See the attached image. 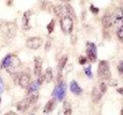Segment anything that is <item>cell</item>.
I'll return each instance as SVG.
<instances>
[{
    "mask_svg": "<svg viewBox=\"0 0 123 115\" xmlns=\"http://www.w3.org/2000/svg\"><path fill=\"white\" fill-rule=\"evenodd\" d=\"M112 23H113L112 17L109 16V15H105L102 19V26L105 29H108V28H109V27H111L112 25Z\"/></svg>",
    "mask_w": 123,
    "mask_h": 115,
    "instance_id": "13",
    "label": "cell"
},
{
    "mask_svg": "<svg viewBox=\"0 0 123 115\" xmlns=\"http://www.w3.org/2000/svg\"><path fill=\"white\" fill-rule=\"evenodd\" d=\"M50 48H51V42H50V41H48L45 43V51H49Z\"/></svg>",
    "mask_w": 123,
    "mask_h": 115,
    "instance_id": "28",
    "label": "cell"
},
{
    "mask_svg": "<svg viewBox=\"0 0 123 115\" xmlns=\"http://www.w3.org/2000/svg\"><path fill=\"white\" fill-rule=\"evenodd\" d=\"M38 93L37 91H32V92H29L28 98L26 99L28 100V101L29 102L30 104H33L38 101Z\"/></svg>",
    "mask_w": 123,
    "mask_h": 115,
    "instance_id": "15",
    "label": "cell"
},
{
    "mask_svg": "<svg viewBox=\"0 0 123 115\" xmlns=\"http://www.w3.org/2000/svg\"><path fill=\"white\" fill-rule=\"evenodd\" d=\"M118 71H120L121 74H122V75H123V61H122V62L118 64Z\"/></svg>",
    "mask_w": 123,
    "mask_h": 115,
    "instance_id": "31",
    "label": "cell"
},
{
    "mask_svg": "<svg viewBox=\"0 0 123 115\" xmlns=\"http://www.w3.org/2000/svg\"><path fill=\"white\" fill-rule=\"evenodd\" d=\"M12 58H13L12 55H6L5 58H4L2 61V67L4 68H9L11 65V64H12Z\"/></svg>",
    "mask_w": 123,
    "mask_h": 115,
    "instance_id": "17",
    "label": "cell"
},
{
    "mask_svg": "<svg viewBox=\"0 0 123 115\" xmlns=\"http://www.w3.org/2000/svg\"><path fill=\"white\" fill-rule=\"evenodd\" d=\"M65 13L67 14L68 16L69 17H75V12L74 10H73L72 7L68 5V4H67V5H65Z\"/></svg>",
    "mask_w": 123,
    "mask_h": 115,
    "instance_id": "21",
    "label": "cell"
},
{
    "mask_svg": "<svg viewBox=\"0 0 123 115\" xmlns=\"http://www.w3.org/2000/svg\"><path fill=\"white\" fill-rule=\"evenodd\" d=\"M53 11H54V13L56 15L57 17L62 18L63 16H65V7H63V6H62L60 5H58V6H54Z\"/></svg>",
    "mask_w": 123,
    "mask_h": 115,
    "instance_id": "12",
    "label": "cell"
},
{
    "mask_svg": "<svg viewBox=\"0 0 123 115\" xmlns=\"http://www.w3.org/2000/svg\"><path fill=\"white\" fill-rule=\"evenodd\" d=\"M55 106V99H51L49 100V101L47 102V104H45V108H44V112L48 114L49 112H51V111L53 110L54 107Z\"/></svg>",
    "mask_w": 123,
    "mask_h": 115,
    "instance_id": "16",
    "label": "cell"
},
{
    "mask_svg": "<svg viewBox=\"0 0 123 115\" xmlns=\"http://www.w3.org/2000/svg\"><path fill=\"white\" fill-rule=\"evenodd\" d=\"M2 35L6 38H12L17 32V27L13 23H6L1 28Z\"/></svg>",
    "mask_w": 123,
    "mask_h": 115,
    "instance_id": "2",
    "label": "cell"
},
{
    "mask_svg": "<svg viewBox=\"0 0 123 115\" xmlns=\"http://www.w3.org/2000/svg\"><path fill=\"white\" fill-rule=\"evenodd\" d=\"M65 115H72V109L71 108H67L64 112Z\"/></svg>",
    "mask_w": 123,
    "mask_h": 115,
    "instance_id": "32",
    "label": "cell"
},
{
    "mask_svg": "<svg viewBox=\"0 0 123 115\" xmlns=\"http://www.w3.org/2000/svg\"><path fill=\"white\" fill-rule=\"evenodd\" d=\"M4 91V84L2 78H0V94L2 93V91Z\"/></svg>",
    "mask_w": 123,
    "mask_h": 115,
    "instance_id": "30",
    "label": "cell"
},
{
    "mask_svg": "<svg viewBox=\"0 0 123 115\" xmlns=\"http://www.w3.org/2000/svg\"><path fill=\"white\" fill-rule=\"evenodd\" d=\"M30 105L31 104H29V102L28 101V100L25 99V100H23V101H19L17 104V109L19 111H24V110L28 109Z\"/></svg>",
    "mask_w": 123,
    "mask_h": 115,
    "instance_id": "14",
    "label": "cell"
},
{
    "mask_svg": "<svg viewBox=\"0 0 123 115\" xmlns=\"http://www.w3.org/2000/svg\"><path fill=\"white\" fill-rule=\"evenodd\" d=\"M42 60L40 57H36L34 58V74L36 76L39 77L42 75Z\"/></svg>",
    "mask_w": 123,
    "mask_h": 115,
    "instance_id": "8",
    "label": "cell"
},
{
    "mask_svg": "<svg viewBox=\"0 0 123 115\" xmlns=\"http://www.w3.org/2000/svg\"><path fill=\"white\" fill-rule=\"evenodd\" d=\"M117 91L118 92V93H120L121 94H123V87L118 88V89L117 90Z\"/></svg>",
    "mask_w": 123,
    "mask_h": 115,
    "instance_id": "34",
    "label": "cell"
},
{
    "mask_svg": "<svg viewBox=\"0 0 123 115\" xmlns=\"http://www.w3.org/2000/svg\"><path fill=\"white\" fill-rule=\"evenodd\" d=\"M102 94L100 90H98L97 87H94L92 91V99L93 102L97 103L98 101H99L100 99L102 98Z\"/></svg>",
    "mask_w": 123,
    "mask_h": 115,
    "instance_id": "11",
    "label": "cell"
},
{
    "mask_svg": "<svg viewBox=\"0 0 123 115\" xmlns=\"http://www.w3.org/2000/svg\"><path fill=\"white\" fill-rule=\"evenodd\" d=\"M31 15H32V12H31L30 10L25 11L24 14L22 15V29L25 31H27L30 29V17Z\"/></svg>",
    "mask_w": 123,
    "mask_h": 115,
    "instance_id": "7",
    "label": "cell"
},
{
    "mask_svg": "<svg viewBox=\"0 0 123 115\" xmlns=\"http://www.w3.org/2000/svg\"><path fill=\"white\" fill-rule=\"evenodd\" d=\"M61 1H62V2H69L70 0H61Z\"/></svg>",
    "mask_w": 123,
    "mask_h": 115,
    "instance_id": "35",
    "label": "cell"
},
{
    "mask_svg": "<svg viewBox=\"0 0 123 115\" xmlns=\"http://www.w3.org/2000/svg\"><path fill=\"white\" fill-rule=\"evenodd\" d=\"M99 90H100V91H101L102 94L105 93L106 91H107V85H106V84H105V83H102L101 84H100Z\"/></svg>",
    "mask_w": 123,
    "mask_h": 115,
    "instance_id": "25",
    "label": "cell"
},
{
    "mask_svg": "<svg viewBox=\"0 0 123 115\" xmlns=\"http://www.w3.org/2000/svg\"><path fill=\"white\" fill-rule=\"evenodd\" d=\"M122 22H123V18L122 19Z\"/></svg>",
    "mask_w": 123,
    "mask_h": 115,
    "instance_id": "38",
    "label": "cell"
},
{
    "mask_svg": "<svg viewBox=\"0 0 123 115\" xmlns=\"http://www.w3.org/2000/svg\"><path fill=\"white\" fill-rule=\"evenodd\" d=\"M44 78H45V80H46V82L47 83L51 82V80L53 78V74H52V71L51 68H47V70H46V71H45V74L44 75Z\"/></svg>",
    "mask_w": 123,
    "mask_h": 115,
    "instance_id": "19",
    "label": "cell"
},
{
    "mask_svg": "<svg viewBox=\"0 0 123 115\" xmlns=\"http://www.w3.org/2000/svg\"><path fill=\"white\" fill-rule=\"evenodd\" d=\"M98 75L102 79L108 80L111 78V74L109 68V64L107 61H101L98 67Z\"/></svg>",
    "mask_w": 123,
    "mask_h": 115,
    "instance_id": "1",
    "label": "cell"
},
{
    "mask_svg": "<svg viewBox=\"0 0 123 115\" xmlns=\"http://www.w3.org/2000/svg\"><path fill=\"white\" fill-rule=\"evenodd\" d=\"M123 18V12L121 10L115 11V12L114 13V15L112 17V19H115V21H119L122 20Z\"/></svg>",
    "mask_w": 123,
    "mask_h": 115,
    "instance_id": "22",
    "label": "cell"
},
{
    "mask_svg": "<svg viewBox=\"0 0 123 115\" xmlns=\"http://www.w3.org/2000/svg\"><path fill=\"white\" fill-rule=\"evenodd\" d=\"M1 101H1V97H0V103H1Z\"/></svg>",
    "mask_w": 123,
    "mask_h": 115,
    "instance_id": "37",
    "label": "cell"
},
{
    "mask_svg": "<svg viewBox=\"0 0 123 115\" xmlns=\"http://www.w3.org/2000/svg\"><path fill=\"white\" fill-rule=\"evenodd\" d=\"M67 61H68V57L67 56H63L62 57L59 61V64H58V68H59V70L60 71H62V70L65 68V64L67 63Z\"/></svg>",
    "mask_w": 123,
    "mask_h": 115,
    "instance_id": "20",
    "label": "cell"
},
{
    "mask_svg": "<svg viewBox=\"0 0 123 115\" xmlns=\"http://www.w3.org/2000/svg\"><path fill=\"white\" fill-rule=\"evenodd\" d=\"M90 9H91V11L92 12H94V13H97L98 12V8H95L93 5H92L90 6Z\"/></svg>",
    "mask_w": 123,
    "mask_h": 115,
    "instance_id": "29",
    "label": "cell"
},
{
    "mask_svg": "<svg viewBox=\"0 0 123 115\" xmlns=\"http://www.w3.org/2000/svg\"><path fill=\"white\" fill-rule=\"evenodd\" d=\"M117 36L118 39L123 42V25H122L117 31Z\"/></svg>",
    "mask_w": 123,
    "mask_h": 115,
    "instance_id": "24",
    "label": "cell"
},
{
    "mask_svg": "<svg viewBox=\"0 0 123 115\" xmlns=\"http://www.w3.org/2000/svg\"><path fill=\"white\" fill-rule=\"evenodd\" d=\"M85 73H86V75L88 77V78H92V70H91V66L86 68L85 69Z\"/></svg>",
    "mask_w": 123,
    "mask_h": 115,
    "instance_id": "26",
    "label": "cell"
},
{
    "mask_svg": "<svg viewBox=\"0 0 123 115\" xmlns=\"http://www.w3.org/2000/svg\"><path fill=\"white\" fill-rule=\"evenodd\" d=\"M121 115H123V107H122V110H121Z\"/></svg>",
    "mask_w": 123,
    "mask_h": 115,
    "instance_id": "36",
    "label": "cell"
},
{
    "mask_svg": "<svg viewBox=\"0 0 123 115\" xmlns=\"http://www.w3.org/2000/svg\"><path fill=\"white\" fill-rule=\"evenodd\" d=\"M60 25L65 34H70L73 29V20L71 17L65 15L60 19Z\"/></svg>",
    "mask_w": 123,
    "mask_h": 115,
    "instance_id": "3",
    "label": "cell"
},
{
    "mask_svg": "<svg viewBox=\"0 0 123 115\" xmlns=\"http://www.w3.org/2000/svg\"><path fill=\"white\" fill-rule=\"evenodd\" d=\"M86 54L88 58L91 61H95L97 58V51H96V46L94 43L88 42L86 46Z\"/></svg>",
    "mask_w": 123,
    "mask_h": 115,
    "instance_id": "6",
    "label": "cell"
},
{
    "mask_svg": "<svg viewBox=\"0 0 123 115\" xmlns=\"http://www.w3.org/2000/svg\"><path fill=\"white\" fill-rule=\"evenodd\" d=\"M65 93H66V86L64 83L61 82L55 87L52 92V96L58 101H62L65 98Z\"/></svg>",
    "mask_w": 123,
    "mask_h": 115,
    "instance_id": "4",
    "label": "cell"
},
{
    "mask_svg": "<svg viewBox=\"0 0 123 115\" xmlns=\"http://www.w3.org/2000/svg\"><path fill=\"white\" fill-rule=\"evenodd\" d=\"M46 28H47V31H48L49 34L52 33L54 31V28H55V20H54V19H52L51 22L47 25V27H46Z\"/></svg>",
    "mask_w": 123,
    "mask_h": 115,
    "instance_id": "23",
    "label": "cell"
},
{
    "mask_svg": "<svg viewBox=\"0 0 123 115\" xmlns=\"http://www.w3.org/2000/svg\"><path fill=\"white\" fill-rule=\"evenodd\" d=\"M41 83L38 81V80L37 79L36 81H33L32 84H30L28 87V91L29 92H32V91H37L39 88Z\"/></svg>",
    "mask_w": 123,
    "mask_h": 115,
    "instance_id": "18",
    "label": "cell"
},
{
    "mask_svg": "<svg viewBox=\"0 0 123 115\" xmlns=\"http://www.w3.org/2000/svg\"><path fill=\"white\" fill-rule=\"evenodd\" d=\"M18 83L20 84V86L23 88L28 87L30 84V76L27 74H22L19 77Z\"/></svg>",
    "mask_w": 123,
    "mask_h": 115,
    "instance_id": "9",
    "label": "cell"
},
{
    "mask_svg": "<svg viewBox=\"0 0 123 115\" xmlns=\"http://www.w3.org/2000/svg\"><path fill=\"white\" fill-rule=\"evenodd\" d=\"M4 115H16L15 114V113L14 112V111H9V112H7V113H6Z\"/></svg>",
    "mask_w": 123,
    "mask_h": 115,
    "instance_id": "33",
    "label": "cell"
},
{
    "mask_svg": "<svg viewBox=\"0 0 123 115\" xmlns=\"http://www.w3.org/2000/svg\"><path fill=\"white\" fill-rule=\"evenodd\" d=\"M42 45V39L39 37H31L26 40L25 45L30 49L36 50L39 48Z\"/></svg>",
    "mask_w": 123,
    "mask_h": 115,
    "instance_id": "5",
    "label": "cell"
},
{
    "mask_svg": "<svg viewBox=\"0 0 123 115\" xmlns=\"http://www.w3.org/2000/svg\"><path fill=\"white\" fill-rule=\"evenodd\" d=\"M86 61H87L86 58L84 57V56H81L79 58V62L80 64H82V65L86 64Z\"/></svg>",
    "mask_w": 123,
    "mask_h": 115,
    "instance_id": "27",
    "label": "cell"
},
{
    "mask_svg": "<svg viewBox=\"0 0 123 115\" xmlns=\"http://www.w3.org/2000/svg\"><path fill=\"white\" fill-rule=\"evenodd\" d=\"M70 91L73 94L76 95H79L82 94V89L79 87L78 83H77L75 80H72L70 83Z\"/></svg>",
    "mask_w": 123,
    "mask_h": 115,
    "instance_id": "10",
    "label": "cell"
}]
</instances>
